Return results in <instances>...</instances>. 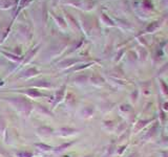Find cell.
Segmentation results:
<instances>
[{"instance_id":"obj_10","label":"cell","mask_w":168,"mask_h":157,"mask_svg":"<svg viewBox=\"0 0 168 157\" xmlns=\"http://www.w3.org/2000/svg\"><path fill=\"white\" fill-rule=\"evenodd\" d=\"M24 76H28V77H31V76H34V74H38V71L36 69H34V68H31V69H29V70H26L25 72H24Z\"/></svg>"},{"instance_id":"obj_3","label":"cell","mask_w":168,"mask_h":157,"mask_svg":"<svg viewBox=\"0 0 168 157\" xmlns=\"http://www.w3.org/2000/svg\"><path fill=\"white\" fill-rule=\"evenodd\" d=\"M38 132H39L41 135H44V136H49L53 134L54 130L51 128V127H47V126H42V127H39L38 128Z\"/></svg>"},{"instance_id":"obj_1","label":"cell","mask_w":168,"mask_h":157,"mask_svg":"<svg viewBox=\"0 0 168 157\" xmlns=\"http://www.w3.org/2000/svg\"><path fill=\"white\" fill-rule=\"evenodd\" d=\"M4 100L11 105H13L19 112L23 113L24 115H29L31 111L33 110V104L25 97H4Z\"/></svg>"},{"instance_id":"obj_7","label":"cell","mask_w":168,"mask_h":157,"mask_svg":"<svg viewBox=\"0 0 168 157\" xmlns=\"http://www.w3.org/2000/svg\"><path fill=\"white\" fill-rule=\"evenodd\" d=\"M72 144H74V142H65V144H63V145L59 146V147H57L56 149H55V151L58 152V153H60V152H63L64 150H66L67 148H69Z\"/></svg>"},{"instance_id":"obj_9","label":"cell","mask_w":168,"mask_h":157,"mask_svg":"<svg viewBox=\"0 0 168 157\" xmlns=\"http://www.w3.org/2000/svg\"><path fill=\"white\" fill-rule=\"evenodd\" d=\"M16 156L17 157H33V153H32V152H28V151H20L16 153Z\"/></svg>"},{"instance_id":"obj_4","label":"cell","mask_w":168,"mask_h":157,"mask_svg":"<svg viewBox=\"0 0 168 157\" xmlns=\"http://www.w3.org/2000/svg\"><path fill=\"white\" fill-rule=\"evenodd\" d=\"M64 92H65V86H63L60 90L56 92V101H55V105H57L58 103H60L61 101L63 100L64 97Z\"/></svg>"},{"instance_id":"obj_5","label":"cell","mask_w":168,"mask_h":157,"mask_svg":"<svg viewBox=\"0 0 168 157\" xmlns=\"http://www.w3.org/2000/svg\"><path fill=\"white\" fill-rule=\"evenodd\" d=\"M92 113H94V107H92V106H87V107H85V108L83 109V111H82V114L84 115V117H89V116H92Z\"/></svg>"},{"instance_id":"obj_8","label":"cell","mask_w":168,"mask_h":157,"mask_svg":"<svg viewBox=\"0 0 168 157\" xmlns=\"http://www.w3.org/2000/svg\"><path fill=\"white\" fill-rule=\"evenodd\" d=\"M35 146L39 148L40 150H42V151H51V150L54 149V148L51 147V146H49L46 144H42V142H38V144H36Z\"/></svg>"},{"instance_id":"obj_6","label":"cell","mask_w":168,"mask_h":157,"mask_svg":"<svg viewBox=\"0 0 168 157\" xmlns=\"http://www.w3.org/2000/svg\"><path fill=\"white\" fill-rule=\"evenodd\" d=\"M77 132L76 129H72V128H67V127H64V128H61L60 129V134L61 135H69V134H72Z\"/></svg>"},{"instance_id":"obj_2","label":"cell","mask_w":168,"mask_h":157,"mask_svg":"<svg viewBox=\"0 0 168 157\" xmlns=\"http://www.w3.org/2000/svg\"><path fill=\"white\" fill-rule=\"evenodd\" d=\"M21 92L24 93V94H26V95H29V96L33 97V99L46 96V94H44V93H41V92L39 91V90H37V89H28V90H25V91H21Z\"/></svg>"},{"instance_id":"obj_11","label":"cell","mask_w":168,"mask_h":157,"mask_svg":"<svg viewBox=\"0 0 168 157\" xmlns=\"http://www.w3.org/2000/svg\"><path fill=\"white\" fill-rule=\"evenodd\" d=\"M38 108H39L40 110H41L42 113H45V114H51V113H49V111L47 110L46 108H44L43 106H41V105H38Z\"/></svg>"}]
</instances>
